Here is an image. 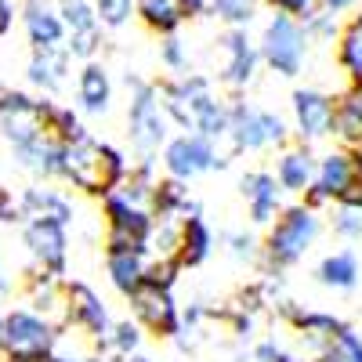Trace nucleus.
<instances>
[{"instance_id": "nucleus-5", "label": "nucleus", "mask_w": 362, "mask_h": 362, "mask_svg": "<svg viewBox=\"0 0 362 362\" xmlns=\"http://www.w3.org/2000/svg\"><path fill=\"white\" fill-rule=\"evenodd\" d=\"M228 145L235 156L243 153H261V148H286L290 145V127L279 112L257 109L243 98H232V116H228Z\"/></svg>"}, {"instance_id": "nucleus-46", "label": "nucleus", "mask_w": 362, "mask_h": 362, "mask_svg": "<svg viewBox=\"0 0 362 362\" xmlns=\"http://www.w3.org/2000/svg\"><path fill=\"white\" fill-rule=\"evenodd\" d=\"M66 362H112V358H105V355H83V358H66Z\"/></svg>"}, {"instance_id": "nucleus-49", "label": "nucleus", "mask_w": 362, "mask_h": 362, "mask_svg": "<svg viewBox=\"0 0 362 362\" xmlns=\"http://www.w3.org/2000/svg\"><path fill=\"white\" fill-rule=\"evenodd\" d=\"M4 315H8V312H0V341H4Z\"/></svg>"}, {"instance_id": "nucleus-25", "label": "nucleus", "mask_w": 362, "mask_h": 362, "mask_svg": "<svg viewBox=\"0 0 362 362\" xmlns=\"http://www.w3.org/2000/svg\"><path fill=\"white\" fill-rule=\"evenodd\" d=\"M199 203L189 196L185 181H174V177H160V185L153 192V214L156 221H185L189 214H199Z\"/></svg>"}, {"instance_id": "nucleus-39", "label": "nucleus", "mask_w": 362, "mask_h": 362, "mask_svg": "<svg viewBox=\"0 0 362 362\" xmlns=\"http://www.w3.org/2000/svg\"><path fill=\"white\" fill-rule=\"evenodd\" d=\"M181 272H185V268L177 264V257H153V261H148V276H145V283H156V286L174 290L177 279H181Z\"/></svg>"}, {"instance_id": "nucleus-4", "label": "nucleus", "mask_w": 362, "mask_h": 362, "mask_svg": "<svg viewBox=\"0 0 362 362\" xmlns=\"http://www.w3.org/2000/svg\"><path fill=\"white\" fill-rule=\"evenodd\" d=\"M102 218H105V250H131L153 257L156 214L148 206H138L127 196L109 192L102 199Z\"/></svg>"}, {"instance_id": "nucleus-47", "label": "nucleus", "mask_w": 362, "mask_h": 362, "mask_svg": "<svg viewBox=\"0 0 362 362\" xmlns=\"http://www.w3.org/2000/svg\"><path fill=\"white\" fill-rule=\"evenodd\" d=\"M11 362H66L62 355H51V358H11Z\"/></svg>"}, {"instance_id": "nucleus-42", "label": "nucleus", "mask_w": 362, "mask_h": 362, "mask_svg": "<svg viewBox=\"0 0 362 362\" xmlns=\"http://www.w3.org/2000/svg\"><path fill=\"white\" fill-rule=\"evenodd\" d=\"M15 25V4L11 0H0V37H8Z\"/></svg>"}, {"instance_id": "nucleus-35", "label": "nucleus", "mask_w": 362, "mask_h": 362, "mask_svg": "<svg viewBox=\"0 0 362 362\" xmlns=\"http://www.w3.org/2000/svg\"><path fill=\"white\" fill-rule=\"evenodd\" d=\"M319 362H362V334L351 326H344L341 334L326 344Z\"/></svg>"}, {"instance_id": "nucleus-38", "label": "nucleus", "mask_w": 362, "mask_h": 362, "mask_svg": "<svg viewBox=\"0 0 362 362\" xmlns=\"http://www.w3.org/2000/svg\"><path fill=\"white\" fill-rule=\"evenodd\" d=\"M329 228L334 235L348 239V243H362V210L355 206H329Z\"/></svg>"}, {"instance_id": "nucleus-18", "label": "nucleus", "mask_w": 362, "mask_h": 362, "mask_svg": "<svg viewBox=\"0 0 362 362\" xmlns=\"http://www.w3.org/2000/svg\"><path fill=\"white\" fill-rule=\"evenodd\" d=\"M315 170H319V156L312 153V145H286L279 148L276 156V181L283 185V192L290 196H305L312 185H315Z\"/></svg>"}, {"instance_id": "nucleus-2", "label": "nucleus", "mask_w": 362, "mask_h": 362, "mask_svg": "<svg viewBox=\"0 0 362 362\" xmlns=\"http://www.w3.org/2000/svg\"><path fill=\"white\" fill-rule=\"evenodd\" d=\"M131 102H127V138L131 148L138 153V163H156V156H163V148L170 141V116L163 109L160 98V83L141 80L134 73L124 76Z\"/></svg>"}, {"instance_id": "nucleus-14", "label": "nucleus", "mask_w": 362, "mask_h": 362, "mask_svg": "<svg viewBox=\"0 0 362 362\" xmlns=\"http://www.w3.org/2000/svg\"><path fill=\"white\" fill-rule=\"evenodd\" d=\"M218 54H221V66L218 76L225 87L232 90H243L257 80V66H261V51L257 44L247 37V29H228V33L218 40Z\"/></svg>"}, {"instance_id": "nucleus-3", "label": "nucleus", "mask_w": 362, "mask_h": 362, "mask_svg": "<svg viewBox=\"0 0 362 362\" xmlns=\"http://www.w3.org/2000/svg\"><path fill=\"white\" fill-rule=\"evenodd\" d=\"M319 232H322L319 210H312L305 203L286 206L283 214L276 218V225L268 228V235H264V264H268V272L279 276V272L300 264L308 257V250L315 247Z\"/></svg>"}, {"instance_id": "nucleus-22", "label": "nucleus", "mask_w": 362, "mask_h": 362, "mask_svg": "<svg viewBox=\"0 0 362 362\" xmlns=\"http://www.w3.org/2000/svg\"><path fill=\"white\" fill-rule=\"evenodd\" d=\"M210 254H214V228H210V221L199 214H189L185 221H181V243H177V264L181 268H199L210 261Z\"/></svg>"}, {"instance_id": "nucleus-13", "label": "nucleus", "mask_w": 362, "mask_h": 362, "mask_svg": "<svg viewBox=\"0 0 362 362\" xmlns=\"http://www.w3.org/2000/svg\"><path fill=\"white\" fill-rule=\"evenodd\" d=\"M66 322L76 326L80 334H87L95 344L105 341V334L112 329V315H109L105 297L80 279H66Z\"/></svg>"}, {"instance_id": "nucleus-15", "label": "nucleus", "mask_w": 362, "mask_h": 362, "mask_svg": "<svg viewBox=\"0 0 362 362\" xmlns=\"http://www.w3.org/2000/svg\"><path fill=\"white\" fill-rule=\"evenodd\" d=\"M58 15L66 22V47L73 58H83V62H95V54L102 47V22H98V11L95 4H87V0H58Z\"/></svg>"}, {"instance_id": "nucleus-32", "label": "nucleus", "mask_w": 362, "mask_h": 362, "mask_svg": "<svg viewBox=\"0 0 362 362\" xmlns=\"http://www.w3.org/2000/svg\"><path fill=\"white\" fill-rule=\"evenodd\" d=\"M257 4L261 0H210V15L228 29H247L257 15Z\"/></svg>"}, {"instance_id": "nucleus-27", "label": "nucleus", "mask_w": 362, "mask_h": 362, "mask_svg": "<svg viewBox=\"0 0 362 362\" xmlns=\"http://www.w3.org/2000/svg\"><path fill=\"white\" fill-rule=\"evenodd\" d=\"M334 138L341 141V148H351V153L362 145V83H351L344 95H337Z\"/></svg>"}, {"instance_id": "nucleus-20", "label": "nucleus", "mask_w": 362, "mask_h": 362, "mask_svg": "<svg viewBox=\"0 0 362 362\" xmlns=\"http://www.w3.org/2000/svg\"><path fill=\"white\" fill-rule=\"evenodd\" d=\"M76 214V206L66 192H58L51 185H29L22 196H18V218L22 221H58V225H66L73 221Z\"/></svg>"}, {"instance_id": "nucleus-33", "label": "nucleus", "mask_w": 362, "mask_h": 362, "mask_svg": "<svg viewBox=\"0 0 362 362\" xmlns=\"http://www.w3.org/2000/svg\"><path fill=\"white\" fill-rule=\"evenodd\" d=\"M225 247H228V257L239 261V264H257V261H264V243H261L254 232H247V228L228 232V235H225Z\"/></svg>"}, {"instance_id": "nucleus-23", "label": "nucleus", "mask_w": 362, "mask_h": 362, "mask_svg": "<svg viewBox=\"0 0 362 362\" xmlns=\"http://www.w3.org/2000/svg\"><path fill=\"white\" fill-rule=\"evenodd\" d=\"M148 261L145 254H131V250H105V276L112 283L116 293H138L145 286V276H148Z\"/></svg>"}, {"instance_id": "nucleus-24", "label": "nucleus", "mask_w": 362, "mask_h": 362, "mask_svg": "<svg viewBox=\"0 0 362 362\" xmlns=\"http://www.w3.org/2000/svg\"><path fill=\"white\" fill-rule=\"evenodd\" d=\"M69 62H73L69 47L33 51V58H29V66H25V76H29V83H33L37 90H44V95H54V90L66 83V76H69Z\"/></svg>"}, {"instance_id": "nucleus-41", "label": "nucleus", "mask_w": 362, "mask_h": 362, "mask_svg": "<svg viewBox=\"0 0 362 362\" xmlns=\"http://www.w3.org/2000/svg\"><path fill=\"white\" fill-rule=\"evenodd\" d=\"M326 11L334 15H348V11H362V0H319Z\"/></svg>"}, {"instance_id": "nucleus-21", "label": "nucleus", "mask_w": 362, "mask_h": 362, "mask_svg": "<svg viewBox=\"0 0 362 362\" xmlns=\"http://www.w3.org/2000/svg\"><path fill=\"white\" fill-rule=\"evenodd\" d=\"M76 105L87 116H105L112 105V76L102 62H83L76 76Z\"/></svg>"}, {"instance_id": "nucleus-40", "label": "nucleus", "mask_w": 362, "mask_h": 362, "mask_svg": "<svg viewBox=\"0 0 362 362\" xmlns=\"http://www.w3.org/2000/svg\"><path fill=\"white\" fill-rule=\"evenodd\" d=\"M268 4L276 8V15H290V18H297V22H305L312 11L322 8L319 0H268Z\"/></svg>"}, {"instance_id": "nucleus-31", "label": "nucleus", "mask_w": 362, "mask_h": 362, "mask_svg": "<svg viewBox=\"0 0 362 362\" xmlns=\"http://www.w3.org/2000/svg\"><path fill=\"white\" fill-rule=\"evenodd\" d=\"M47 131L62 141V145H73V141H80L83 134H90V131L83 127V119H80L69 105H58V102H51V98H47Z\"/></svg>"}, {"instance_id": "nucleus-36", "label": "nucleus", "mask_w": 362, "mask_h": 362, "mask_svg": "<svg viewBox=\"0 0 362 362\" xmlns=\"http://www.w3.org/2000/svg\"><path fill=\"white\" fill-rule=\"evenodd\" d=\"M337 18H341V15L326 11V8L312 11V15L305 18V33H308V40H312V44H329V40H341L344 25H341Z\"/></svg>"}, {"instance_id": "nucleus-12", "label": "nucleus", "mask_w": 362, "mask_h": 362, "mask_svg": "<svg viewBox=\"0 0 362 362\" xmlns=\"http://www.w3.org/2000/svg\"><path fill=\"white\" fill-rule=\"evenodd\" d=\"M22 247L33 257L37 272H51V276H66L69 261V232L58 221H22Z\"/></svg>"}, {"instance_id": "nucleus-26", "label": "nucleus", "mask_w": 362, "mask_h": 362, "mask_svg": "<svg viewBox=\"0 0 362 362\" xmlns=\"http://www.w3.org/2000/svg\"><path fill=\"white\" fill-rule=\"evenodd\" d=\"M315 279H319L326 290H337V293L355 290L358 279H362V264H358L355 250H334V254H326V257L315 264Z\"/></svg>"}, {"instance_id": "nucleus-51", "label": "nucleus", "mask_w": 362, "mask_h": 362, "mask_svg": "<svg viewBox=\"0 0 362 362\" xmlns=\"http://www.w3.org/2000/svg\"><path fill=\"white\" fill-rule=\"evenodd\" d=\"M355 160H358V167H362V145L355 148Z\"/></svg>"}, {"instance_id": "nucleus-28", "label": "nucleus", "mask_w": 362, "mask_h": 362, "mask_svg": "<svg viewBox=\"0 0 362 362\" xmlns=\"http://www.w3.org/2000/svg\"><path fill=\"white\" fill-rule=\"evenodd\" d=\"M138 18L160 37H177V29L185 25L192 15L181 0H141L138 4Z\"/></svg>"}, {"instance_id": "nucleus-48", "label": "nucleus", "mask_w": 362, "mask_h": 362, "mask_svg": "<svg viewBox=\"0 0 362 362\" xmlns=\"http://www.w3.org/2000/svg\"><path fill=\"white\" fill-rule=\"evenodd\" d=\"M119 362H153L148 355H131V358H119Z\"/></svg>"}, {"instance_id": "nucleus-43", "label": "nucleus", "mask_w": 362, "mask_h": 362, "mask_svg": "<svg viewBox=\"0 0 362 362\" xmlns=\"http://www.w3.org/2000/svg\"><path fill=\"white\" fill-rule=\"evenodd\" d=\"M18 214V199H11L8 189H0V221H11Z\"/></svg>"}, {"instance_id": "nucleus-30", "label": "nucleus", "mask_w": 362, "mask_h": 362, "mask_svg": "<svg viewBox=\"0 0 362 362\" xmlns=\"http://www.w3.org/2000/svg\"><path fill=\"white\" fill-rule=\"evenodd\" d=\"M337 66L348 76V83H362V11L344 25L337 40Z\"/></svg>"}, {"instance_id": "nucleus-37", "label": "nucleus", "mask_w": 362, "mask_h": 362, "mask_svg": "<svg viewBox=\"0 0 362 362\" xmlns=\"http://www.w3.org/2000/svg\"><path fill=\"white\" fill-rule=\"evenodd\" d=\"M138 4L141 0H95V11L105 29H124L138 15Z\"/></svg>"}, {"instance_id": "nucleus-9", "label": "nucleus", "mask_w": 362, "mask_h": 362, "mask_svg": "<svg viewBox=\"0 0 362 362\" xmlns=\"http://www.w3.org/2000/svg\"><path fill=\"white\" fill-rule=\"evenodd\" d=\"M355 177H358V160L351 148H329L326 156H319L315 185L305 192V206H312V210L341 206L355 185Z\"/></svg>"}, {"instance_id": "nucleus-44", "label": "nucleus", "mask_w": 362, "mask_h": 362, "mask_svg": "<svg viewBox=\"0 0 362 362\" xmlns=\"http://www.w3.org/2000/svg\"><path fill=\"white\" fill-rule=\"evenodd\" d=\"M344 206H355V210H362V167H358V177H355L351 192L344 196Z\"/></svg>"}, {"instance_id": "nucleus-1", "label": "nucleus", "mask_w": 362, "mask_h": 362, "mask_svg": "<svg viewBox=\"0 0 362 362\" xmlns=\"http://www.w3.org/2000/svg\"><path fill=\"white\" fill-rule=\"evenodd\" d=\"M131 174V160L119 153L116 145L98 141L95 134H83L80 141L66 145L62 153V181H69L73 189L105 199L109 192H116Z\"/></svg>"}, {"instance_id": "nucleus-17", "label": "nucleus", "mask_w": 362, "mask_h": 362, "mask_svg": "<svg viewBox=\"0 0 362 362\" xmlns=\"http://www.w3.org/2000/svg\"><path fill=\"white\" fill-rule=\"evenodd\" d=\"M239 196L247 199V214L254 225H276V218L283 214V185L276 181L272 170H247L239 177Z\"/></svg>"}, {"instance_id": "nucleus-34", "label": "nucleus", "mask_w": 362, "mask_h": 362, "mask_svg": "<svg viewBox=\"0 0 362 362\" xmlns=\"http://www.w3.org/2000/svg\"><path fill=\"white\" fill-rule=\"evenodd\" d=\"M160 66L170 76H189L192 73V51L181 37H163L160 40Z\"/></svg>"}, {"instance_id": "nucleus-10", "label": "nucleus", "mask_w": 362, "mask_h": 362, "mask_svg": "<svg viewBox=\"0 0 362 362\" xmlns=\"http://www.w3.org/2000/svg\"><path fill=\"white\" fill-rule=\"evenodd\" d=\"M131 300V315L134 322L153 337H163V341H174L181 334V305L174 290L167 286H156V283H145L138 293L127 297Z\"/></svg>"}, {"instance_id": "nucleus-11", "label": "nucleus", "mask_w": 362, "mask_h": 362, "mask_svg": "<svg viewBox=\"0 0 362 362\" xmlns=\"http://www.w3.org/2000/svg\"><path fill=\"white\" fill-rule=\"evenodd\" d=\"M290 109H293V134L300 145H315L334 134V124H337L334 95H326L319 87H300V90H293Z\"/></svg>"}, {"instance_id": "nucleus-16", "label": "nucleus", "mask_w": 362, "mask_h": 362, "mask_svg": "<svg viewBox=\"0 0 362 362\" xmlns=\"http://www.w3.org/2000/svg\"><path fill=\"white\" fill-rule=\"evenodd\" d=\"M276 308H279V319H283V322L293 329V334L315 351V358H322L326 344L348 326V322L337 319V315L315 312V308H300V305H293V300H276Z\"/></svg>"}, {"instance_id": "nucleus-29", "label": "nucleus", "mask_w": 362, "mask_h": 362, "mask_svg": "<svg viewBox=\"0 0 362 362\" xmlns=\"http://www.w3.org/2000/svg\"><path fill=\"white\" fill-rule=\"evenodd\" d=\"M141 341H145V329L134 322V319H116L112 329L105 334V341H98V355L105 358H131V355H141Z\"/></svg>"}, {"instance_id": "nucleus-19", "label": "nucleus", "mask_w": 362, "mask_h": 362, "mask_svg": "<svg viewBox=\"0 0 362 362\" xmlns=\"http://www.w3.org/2000/svg\"><path fill=\"white\" fill-rule=\"evenodd\" d=\"M22 25H25V37L33 44V51H54V47H66V40H69L62 15H58L47 0H25L22 4Z\"/></svg>"}, {"instance_id": "nucleus-45", "label": "nucleus", "mask_w": 362, "mask_h": 362, "mask_svg": "<svg viewBox=\"0 0 362 362\" xmlns=\"http://www.w3.org/2000/svg\"><path fill=\"white\" fill-rule=\"evenodd\" d=\"M181 4L189 8V15L196 18V15H203V11H210V0H181Z\"/></svg>"}, {"instance_id": "nucleus-8", "label": "nucleus", "mask_w": 362, "mask_h": 362, "mask_svg": "<svg viewBox=\"0 0 362 362\" xmlns=\"http://www.w3.org/2000/svg\"><path fill=\"white\" fill-rule=\"evenodd\" d=\"M163 170L167 177L174 181H196L210 170H225L228 167V156L218 153V141H210L203 134H174L163 148Z\"/></svg>"}, {"instance_id": "nucleus-50", "label": "nucleus", "mask_w": 362, "mask_h": 362, "mask_svg": "<svg viewBox=\"0 0 362 362\" xmlns=\"http://www.w3.org/2000/svg\"><path fill=\"white\" fill-rule=\"evenodd\" d=\"M0 362H11V355H8L4 348H0Z\"/></svg>"}, {"instance_id": "nucleus-52", "label": "nucleus", "mask_w": 362, "mask_h": 362, "mask_svg": "<svg viewBox=\"0 0 362 362\" xmlns=\"http://www.w3.org/2000/svg\"><path fill=\"white\" fill-rule=\"evenodd\" d=\"M0 293H4V272H0Z\"/></svg>"}, {"instance_id": "nucleus-7", "label": "nucleus", "mask_w": 362, "mask_h": 362, "mask_svg": "<svg viewBox=\"0 0 362 362\" xmlns=\"http://www.w3.org/2000/svg\"><path fill=\"white\" fill-rule=\"evenodd\" d=\"M58 322H51L47 315L33 312V308H11L4 315V348L11 358H51L58 348Z\"/></svg>"}, {"instance_id": "nucleus-6", "label": "nucleus", "mask_w": 362, "mask_h": 362, "mask_svg": "<svg viewBox=\"0 0 362 362\" xmlns=\"http://www.w3.org/2000/svg\"><path fill=\"white\" fill-rule=\"evenodd\" d=\"M308 33H305V22H297L290 15H272L261 29V62L276 73V76H297L308 62Z\"/></svg>"}]
</instances>
